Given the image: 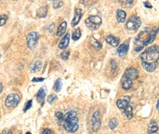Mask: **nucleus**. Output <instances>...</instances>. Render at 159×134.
I'll use <instances>...</instances> for the list:
<instances>
[{"instance_id": "nucleus-1", "label": "nucleus", "mask_w": 159, "mask_h": 134, "mask_svg": "<svg viewBox=\"0 0 159 134\" xmlns=\"http://www.w3.org/2000/svg\"><path fill=\"white\" fill-rule=\"evenodd\" d=\"M159 53L156 46L147 48L141 54L140 59L143 68L148 72H153L158 67Z\"/></svg>"}, {"instance_id": "nucleus-2", "label": "nucleus", "mask_w": 159, "mask_h": 134, "mask_svg": "<svg viewBox=\"0 0 159 134\" xmlns=\"http://www.w3.org/2000/svg\"><path fill=\"white\" fill-rule=\"evenodd\" d=\"M64 128L70 133L76 132L79 129L78 118L77 113L74 111H70L67 113L63 118Z\"/></svg>"}, {"instance_id": "nucleus-3", "label": "nucleus", "mask_w": 159, "mask_h": 134, "mask_svg": "<svg viewBox=\"0 0 159 134\" xmlns=\"http://www.w3.org/2000/svg\"><path fill=\"white\" fill-rule=\"evenodd\" d=\"M87 28L91 30L98 29L102 24V19L98 16H91L85 21Z\"/></svg>"}, {"instance_id": "nucleus-4", "label": "nucleus", "mask_w": 159, "mask_h": 134, "mask_svg": "<svg viewBox=\"0 0 159 134\" xmlns=\"http://www.w3.org/2000/svg\"><path fill=\"white\" fill-rule=\"evenodd\" d=\"M39 39V34L38 32H32L28 35L26 42L28 47L31 49H34L37 44Z\"/></svg>"}, {"instance_id": "nucleus-5", "label": "nucleus", "mask_w": 159, "mask_h": 134, "mask_svg": "<svg viewBox=\"0 0 159 134\" xmlns=\"http://www.w3.org/2000/svg\"><path fill=\"white\" fill-rule=\"evenodd\" d=\"M141 25V20L139 18L132 16L126 23V28L129 30H134L138 29Z\"/></svg>"}, {"instance_id": "nucleus-6", "label": "nucleus", "mask_w": 159, "mask_h": 134, "mask_svg": "<svg viewBox=\"0 0 159 134\" xmlns=\"http://www.w3.org/2000/svg\"><path fill=\"white\" fill-rule=\"evenodd\" d=\"M20 102V97L17 94H10L5 99V105L7 107H15Z\"/></svg>"}, {"instance_id": "nucleus-7", "label": "nucleus", "mask_w": 159, "mask_h": 134, "mask_svg": "<svg viewBox=\"0 0 159 134\" xmlns=\"http://www.w3.org/2000/svg\"><path fill=\"white\" fill-rule=\"evenodd\" d=\"M91 122L93 131L94 132L98 131L101 125V119H100V112L99 110H97L94 113L93 116H92Z\"/></svg>"}, {"instance_id": "nucleus-8", "label": "nucleus", "mask_w": 159, "mask_h": 134, "mask_svg": "<svg viewBox=\"0 0 159 134\" xmlns=\"http://www.w3.org/2000/svg\"><path fill=\"white\" fill-rule=\"evenodd\" d=\"M123 76L131 80H135L138 76V72L134 68H129L125 70Z\"/></svg>"}, {"instance_id": "nucleus-9", "label": "nucleus", "mask_w": 159, "mask_h": 134, "mask_svg": "<svg viewBox=\"0 0 159 134\" xmlns=\"http://www.w3.org/2000/svg\"><path fill=\"white\" fill-rule=\"evenodd\" d=\"M82 16H83V12H82V10L81 9V8H76V9L74 10V17L71 22V26L72 27H74L79 23Z\"/></svg>"}, {"instance_id": "nucleus-10", "label": "nucleus", "mask_w": 159, "mask_h": 134, "mask_svg": "<svg viewBox=\"0 0 159 134\" xmlns=\"http://www.w3.org/2000/svg\"><path fill=\"white\" fill-rule=\"evenodd\" d=\"M47 94V90L45 87L41 88L37 93V101L41 104V106H43L44 104L45 98Z\"/></svg>"}, {"instance_id": "nucleus-11", "label": "nucleus", "mask_w": 159, "mask_h": 134, "mask_svg": "<svg viewBox=\"0 0 159 134\" xmlns=\"http://www.w3.org/2000/svg\"><path fill=\"white\" fill-rule=\"evenodd\" d=\"M130 102V97L129 96L124 97L123 99H119L116 102L117 106L120 109L124 110L128 106Z\"/></svg>"}, {"instance_id": "nucleus-12", "label": "nucleus", "mask_w": 159, "mask_h": 134, "mask_svg": "<svg viewBox=\"0 0 159 134\" xmlns=\"http://www.w3.org/2000/svg\"><path fill=\"white\" fill-rule=\"evenodd\" d=\"M105 39L107 43H108V44L112 45L113 47H118L120 43V39L119 38L115 37L111 35L106 36Z\"/></svg>"}, {"instance_id": "nucleus-13", "label": "nucleus", "mask_w": 159, "mask_h": 134, "mask_svg": "<svg viewBox=\"0 0 159 134\" xmlns=\"http://www.w3.org/2000/svg\"><path fill=\"white\" fill-rule=\"evenodd\" d=\"M157 32H158V29L157 28L156 29V30H154L152 31L151 32H150L149 35H148V37L147 38V39L143 42V47L144 46H147L148 44L153 43V42L154 40V39H155V38H156V37Z\"/></svg>"}, {"instance_id": "nucleus-14", "label": "nucleus", "mask_w": 159, "mask_h": 134, "mask_svg": "<svg viewBox=\"0 0 159 134\" xmlns=\"http://www.w3.org/2000/svg\"><path fill=\"white\" fill-rule=\"evenodd\" d=\"M132 83L133 81L127 77L123 76L121 78V86L124 90L129 89L132 86Z\"/></svg>"}, {"instance_id": "nucleus-15", "label": "nucleus", "mask_w": 159, "mask_h": 134, "mask_svg": "<svg viewBox=\"0 0 159 134\" xmlns=\"http://www.w3.org/2000/svg\"><path fill=\"white\" fill-rule=\"evenodd\" d=\"M69 42H70V35L69 33H68L64 35V37L63 38V39L61 40L60 43L58 45V47L60 49H64L67 47H68L69 45Z\"/></svg>"}, {"instance_id": "nucleus-16", "label": "nucleus", "mask_w": 159, "mask_h": 134, "mask_svg": "<svg viewBox=\"0 0 159 134\" xmlns=\"http://www.w3.org/2000/svg\"><path fill=\"white\" fill-rule=\"evenodd\" d=\"M66 29H67V22L64 21L62 22L59 25V26L58 27L57 30V36L58 37L63 36L66 31Z\"/></svg>"}, {"instance_id": "nucleus-17", "label": "nucleus", "mask_w": 159, "mask_h": 134, "mask_svg": "<svg viewBox=\"0 0 159 134\" xmlns=\"http://www.w3.org/2000/svg\"><path fill=\"white\" fill-rule=\"evenodd\" d=\"M127 18V13L122 10H118L116 12V19L119 23H123Z\"/></svg>"}, {"instance_id": "nucleus-18", "label": "nucleus", "mask_w": 159, "mask_h": 134, "mask_svg": "<svg viewBox=\"0 0 159 134\" xmlns=\"http://www.w3.org/2000/svg\"><path fill=\"white\" fill-rule=\"evenodd\" d=\"M128 49H129V45L128 44H123L120 45L118 47L117 51H118V53L119 56L123 57L124 55H126V54L128 51Z\"/></svg>"}, {"instance_id": "nucleus-19", "label": "nucleus", "mask_w": 159, "mask_h": 134, "mask_svg": "<svg viewBox=\"0 0 159 134\" xmlns=\"http://www.w3.org/2000/svg\"><path fill=\"white\" fill-rule=\"evenodd\" d=\"M42 66H43V63H42L41 61L38 60L35 62L34 63L30 66V72L33 73L39 72L42 68Z\"/></svg>"}, {"instance_id": "nucleus-20", "label": "nucleus", "mask_w": 159, "mask_h": 134, "mask_svg": "<svg viewBox=\"0 0 159 134\" xmlns=\"http://www.w3.org/2000/svg\"><path fill=\"white\" fill-rule=\"evenodd\" d=\"M48 12V7L47 5L41 7L37 10V16L39 18H44L47 16Z\"/></svg>"}, {"instance_id": "nucleus-21", "label": "nucleus", "mask_w": 159, "mask_h": 134, "mask_svg": "<svg viewBox=\"0 0 159 134\" xmlns=\"http://www.w3.org/2000/svg\"><path fill=\"white\" fill-rule=\"evenodd\" d=\"M62 87H63L62 80L60 78H59L55 81L53 88L56 93H59L62 88Z\"/></svg>"}, {"instance_id": "nucleus-22", "label": "nucleus", "mask_w": 159, "mask_h": 134, "mask_svg": "<svg viewBox=\"0 0 159 134\" xmlns=\"http://www.w3.org/2000/svg\"><path fill=\"white\" fill-rule=\"evenodd\" d=\"M158 131V125L155 121H152L148 126V132L150 133L157 132Z\"/></svg>"}, {"instance_id": "nucleus-23", "label": "nucleus", "mask_w": 159, "mask_h": 134, "mask_svg": "<svg viewBox=\"0 0 159 134\" xmlns=\"http://www.w3.org/2000/svg\"><path fill=\"white\" fill-rule=\"evenodd\" d=\"M91 43L92 45H93L97 49H100L102 48V46H103L101 43H100L98 40H97L93 37H92L91 38Z\"/></svg>"}, {"instance_id": "nucleus-24", "label": "nucleus", "mask_w": 159, "mask_h": 134, "mask_svg": "<svg viewBox=\"0 0 159 134\" xmlns=\"http://www.w3.org/2000/svg\"><path fill=\"white\" fill-rule=\"evenodd\" d=\"M124 113L128 119H131L133 118V108L131 106H128L124 109Z\"/></svg>"}, {"instance_id": "nucleus-25", "label": "nucleus", "mask_w": 159, "mask_h": 134, "mask_svg": "<svg viewBox=\"0 0 159 134\" xmlns=\"http://www.w3.org/2000/svg\"><path fill=\"white\" fill-rule=\"evenodd\" d=\"M118 125V120L116 118H113L110 120L109 122H108V127L109 128L113 130Z\"/></svg>"}, {"instance_id": "nucleus-26", "label": "nucleus", "mask_w": 159, "mask_h": 134, "mask_svg": "<svg viewBox=\"0 0 159 134\" xmlns=\"http://www.w3.org/2000/svg\"><path fill=\"white\" fill-rule=\"evenodd\" d=\"M81 30L80 29H77L76 30H75L72 34V39L73 41H78V39H79V38H81Z\"/></svg>"}, {"instance_id": "nucleus-27", "label": "nucleus", "mask_w": 159, "mask_h": 134, "mask_svg": "<svg viewBox=\"0 0 159 134\" xmlns=\"http://www.w3.org/2000/svg\"><path fill=\"white\" fill-rule=\"evenodd\" d=\"M63 4V1L62 0H54V3H53V7L55 9H57V8L61 7Z\"/></svg>"}, {"instance_id": "nucleus-28", "label": "nucleus", "mask_w": 159, "mask_h": 134, "mask_svg": "<svg viewBox=\"0 0 159 134\" xmlns=\"http://www.w3.org/2000/svg\"><path fill=\"white\" fill-rule=\"evenodd\" d=\"M7 20V16L5 14L0 16V26L4 25Z\"/></svg>"}, {"instance_id": "nucleus-29", "label": "nucleus", "mask_w": 159, "mask_h": 134, "mask_svg": "<svg viewBox=\"0 0 159 134\" xmlns=\"http://www.w3.org/2000/svg\"><path fill=\"white\" fill-rule=\"evenodd\" d=\"M70 55V52L69 51H64L61 54V58L63 60H67Z\"/></svg>"}, {"instance_id": "nucleus-30", "label": "nucleus", "mask_w": 159, "mask_h": 134, "mask_svg": "<svg viewBox=\"0 0 159 134\" xmlns=\"http://www.w3.org/2000/svg\"><path fill=\"white\" fill-rule=\"evenodd\" d=\"M57 99V97L54 94H51V95H50L48 98V102L49 104H52L55 100Z\"/></svg>"}, {"instance_id": "nucleus-31", "label": "nucleus", "mask_w": 159, "mask_h": 134, "mask_svg": "<svg viewBox=\"0 0 159 134\" xmlns=\"http://www.w3.org/2000/svg\"><path fill=\"white\" fill-rule=\"evenodd\" d=\"M32 106V100H29V101H28L26 104H25L24 106V109H23V111L24 112H26L27 110H28L29 108H31Z\"/></svg>"}, {"instance_id": "nucleus-32", "label": "nucleus", "mask_w": 159, "mask_h": 134, "mask_svg": "<svg viewBox=\"0 0 159 134\" xmlns=\"http://www.w3.org/2000/svg\"><path fill=\"white\" fill-rule=\"evenodd\" d=\"M120 1L123 5L128 6L132 4L133 0H120Z\"/></svg>"}, {"instance_id": "nucleus-33", "label": "nucleus", "mask_w": 159, "mask_h": 134, "mask_svg": "<svg viewBox=\"0 0 159 134\" xmlns=\"http://www.w3.org/2000/svg\"><path fill=\"white\" fill-rule=\"evenodd\" d=\"M44 78H33L32 80V82H43L44 81Z\"/></svg>"}, {"instance_id": "nucleus-34", "label": "nucleus", "mask_w": 159, "mask_h": 134, "mask_svg": "<svg viewBox=\"0 0 159 134\" xmlns=\"http://www.w3.org/2000/svg\"><path fill=\"white\" fill-rule=\"evenodd\" d=\"M1 134H13L12 131L9 129H7V128H5L3 130V131L2 132Z\"/></svg>"}, {"instance_id": "nucleus-35", "label": "nucleus", "mask_w": 159, "mask_h": 134, "mask_svg": "<svg viewBox=\"0 0 159 134\" xmlns=\"http://www.w3.org/2000/svg\"><path fill=\"white\" fill-rule=\"evenodd\" d=\"M41 134H52V132L49 129H45L43 131Z\"/></svg>"}, {"instance_id": "nucleus-36", "label": "nucleus", "mask_w": 159, "mask_h": 134, "mask_svg": "<svg viewBox=\"0 0 159 134\" xmlns=\"http://www.w3.org/2000/svg\"><path fill=\"white\" fill-rule=\"evenodd\" d=\"M144 6L146 7V8H152V5L150 4V3H148V2H145L144 3Z\"/></svg>"}, {"instance_id": "nucleus-37", "label": "nucleus", "mask_w": 159, "mask_h": 134, "mask_svg": "<svg viewBox=\"0 0 159 134\" xmlns=\"http://www.w3.org/2000/svg\"><path fill=\"white\" fill-rule=\"evenodd\" d=\"M143 47H138L135 48V51L137 52H139L141 49H143Z\"/></svg>"}, {"instance_id": "nucleus-38", "label": "nucleus", "mask_w": 159, "mask_h": 134, "mask_svg": "<svg viewBox=\"0 0 159 134\" xmlns=\"http://www.w3.org/2000/svg\"><path fill=\"white\" fill-rule=\"evenodd\" d=\"M3 91V85L1 84V83L0 82V94L1 93V92Z\"/></svg>"}, {"instance_id": "nucleus-39", "label": "nucleus", "mask_w": 159, "mask_h": 134, "mask_svg": "<svg viewBox=\"0 0 159 134\" xmlns=\"http://www.w3.org/2000/svg\"><path fill=\"white\" fill-rule=\"evenodd\" d=\"M158 102H159V99L157 100V106H156V107H157V109L158 110Z\"/></svg>"}, {"instance_id": "nucleus-40", "label": "nucleus", "mask_w": 159, "mask_h": 134, "mask_svg": "<svg viewBox=\"0 0 159 134\" xmlns=\"http://www.w3.org/2000/svg\"><path fill=\"white\" fill-rule=\"evenodd\" d=\"M149 134H158L157 132H153V133H150L149 132Z\"/></svg>"}, {"instance_id": "nucleus-41", "label": "nucleus", "mask_w": 159, "mask_h": 134, "mask_svg": "<svg viewBox=\"0 0 159 134\" xmlns=\"http://www.w3.org/2000/svg\"><path fill=\"white\" fill-rule=\"evenodd\" d=\"M26 134H32V133L30 132H28L26 133Z\"/></svg>"}, {"instance_id": "nucleus-42", "label": "nucleus", "mask_w": 159, "mask_h": 134, "mask_svg": "<svg viewBox=\"0 0 159 134\" xmlns=\"http://www.w3.org/2000/svg\"><path fill=\"white\" fill-rule=\"evenodd\" d=\"M13 1H17V0H13Z\"/></svg>"}, {"instance_id": "nucleus-43", "label": "nucleus", "mask_w": 159, "mask_h": 134, "mask_svg": "<svg viewBox=\"0 0 159 134\" xmlns=\"http://www.w3.org/2000/svg\"><path fill=\"white\" fill-rule=\"evenodd\" d=\"M0 58H1V54H0Z\"/></svg>"}, {"instance_id": "nucleus-44", "label": "nucleus", "mask_w": 159, "mask_h": 134, "mask_svg": "<svg viewBox=\"0 0 159 134\" xmlns=\"http://www.w3.org/2000/svg\"><path fill=\"white\" fill-rule=\"evenodd\" d=\"M53 1H54V0H53Z\"/></svg>"}]
</instances>
